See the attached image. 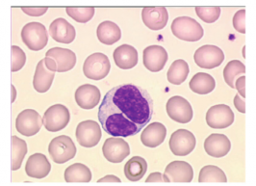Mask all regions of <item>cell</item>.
<instances>
[{
    "label": "cell",
    "mask_w": 256,
    "mask_h": 186,
    "mask_svg": "<svg viewBox=\"0 0 256 186\" xmlns=\"http://www.w3.org/2000/svg\"><path fill=\"white\" fill-rule=\"evenodd\" d=\"M154 110V99L146 89L133 84L118 85L104 96L98 120L111 136H133L150 122Z\"/></svg>",
    "instance_id": "cell-1"
},
{
    "label": "cell",
    "mask_w": 256,
    "mask_h": 186,
    "mask_svg": "<svg viewBox=\"0 0 256 186\" xmlns=\"http://www.w3.org/2000/svg\"><path fill=\"white\" fill-rule=\"evenodd\" d=\"M172 33L181 41L198 42L204 35L202 26L189 17H180L172 23Z\"/></svg>",
    "instance_id": "cell-2"
},
{
    "label": "cell",
    "mask_w": 256,
    "mask_h": 186,
    "mask_svg": "<svg viewBox=\"0 0 256 186\" xmlns=\"http://www.w3.org/2000/svg\"><path fill=\"white\" fill-rule=\"evenodd\" d=\"M22 39L29 50L38 51L44 49L48 43L46 26L40 23H29L22 30Z\"/></svg>",
    "instance_id": "cell-3"
},
{
    "label": "cell",
    "mask_w": 256,
    "mask_h": 186,
    "mask_svg": "<svg viewBox=\"0 0 256 186\" xmlns=\"http://www.w3.org/2000/svg\"><path fill=\"white\" fill-rule=\"evenodd\" d=\"M52 160L57 164H64L76 155L77 149L70 137L66 135L55 137L48 146Z\"/></svg>",
    "instance_id": "cell-4"
},
{
    "label": "cell",
    "mask_w": 256,
    "mask_h": 186,
    "mask_svg": "<svg viewBox=\"0 0 256 186\" xmlns=\"http://www.w3.org/2000/svg\"><path fill=\"white\" fill-rule=\"evenodd\" d=\"M111 63L109 58L100 52H96L88 56L83 65V73L92 80H102L109 75Z\"/></svg>",
    "instance_id": "cell-5"
},
{
    "label": "cell",
    "mask_w": 256,
    "mask_h": 186,
    "mask_svg": "<svg viewBox=\"0 0 256 186\" xmlns=\"http://www.w3.org/2000/svg\"><path fill=\"white\" fill-rule=\"evenodd\" d=\"M70 120V110L63 104L50 106L44 115L42 123L50 132H58L68 124Z\"/></svg>",
    "instance_id": "cell-6"
},
{
    "label": "cell",
    "mask_w": 256,
    "mask_h": 186,
    "mask_svg": "<svg viewBox=\"0 0 256 186\" xmlns=\"http://www.w3.org/2000/svg\"><path fill=\"white\" fill-rule=\"evenodd\" d=\"M76 136L80 146L88 149L94 148L100 143L102 137V128L96 122L87 120L77 125Z\"/></svg>",
    "instance_id": "cell-7"
},
{
    "label": "cell",
    "mask_w": 256,
    "mask_h": 186,
    "mask_svg": "<svg viewBox=\"0 0 256 186\" xmlns=\"http://www.w3.org/2000/svg\"><path fill=\"white\" fill-rule=\"evenodd\" d=\"M166 110L168 117L180 124H187L194 117L192 105L183 97L174 96L168 100Z\"/></svg>",
    "instance_id": "cell-8"
},
{
    "label": "cell",
    "mask_w": 256,
    "mask_h": 186,
    "mask_svg": "<svg viewBox=\"0 0 256 186\" xmlns=\"http://www.w3.org/2000/svg\"><path fill=\"white\" fill-rule=\"evenodd\" d=\"M42 124V118L38 112L33 109H26L18 115L16 128L18 133L24 136H34L40 130Z\"/></svg>",
    "instance_id": "cell-9"
},
{
    "label": "cell",
    "mask_w": 256,
    "mask_h": 186,
    "mask_svg": "<svg viewBox=\"0 0 256 186\" xmlns=\"http://www.w3.org/2000/svg\"><path fill=\"white\" fill-rule=\"evenodd\" d=\"M194 63L202 69H214L224 60V53L216 46L205 45L198 49L194 55Z\"/></svg>",
    "instance_id": "cell-10"
},
{
    "label": "cell",
    "mask_w": 256,
    "mask_h": 186,
    "mask_svg": "<svg viewBox=\"0 0 256 186\" xmlns=\"http://www.w3.org/2000/svg\"><path fill=\"white\" fill-rule=\"evenodd\" d=\"M196 140L191 131L178 129L170 138L168 146L172 152L176 156H186L196 148Z\"/></svg>",
    "instance_id": "cell-11"
},
{
    "label": "cell",
    "mask_w": 256,
    "mask_h": 186,
    "mask_svg": "<svg viewBox=\"0 0 256 186\" xmlns=\"http://www.w3.org/2000/svg\"><path fill=\"white\" fill-rule=\"evenodd\" d=\"M102 152L104 157L111 163H120L130 154L128 142L120 137H111L105 140Z\"/></svg>",
    "instance_id": "cell-12"
},
{
    "label": "cell",
    "mask_w": 256,
    "mask_h": 186,
    "mask_svg": "<svg viewBox=\"0 0 256 186\" xmlns=\"http://www.w3.org/2000/svg\"><path fill=\"white\" fill-rule=\"evenodd\" d=\"M234 122V113L226 104H218L210 107L206 113V123L216 129H222L230 126Z\"/></svg>",
    "instance_id": "cell-13"
},
{
    "label": "cell",
    "mask_w": 256,
    "mask_h": 186,
    "mask_svg": "<svg viewBox=\"0 0 256 186\" xmlns=\"http://www.w3.org/2000/svg\"><path fill=\"white\" fill-rule=\"evenodd\" d=\"M168 61L166 50L161 46H150L144 50L142 62L144 67L152 73L161 72Z\"/></svg>",
    "instance_id": "cell-14"
},
{
    "label": "cell",
    "mask_w": 256,
    "mask_h": 186,
    "mask_svg": "<svg viewBox=\"0 0 256 186\" xmlns=\"http://www.w3.org/2000/svg\"><path fill=\"white\" fill-rule=\"evenodd\" d=\"M142 20L144 25L152 30L163 29L168 21V14L165 7H144L142 11Z\"/></svg>",
    "instance_id": "cell-15"
},
{
    "label": "cell",
    "mask_w": 256,
    "mask_h": 186,
    "mask_svg": "<svg viewBox=\"0 0 256 186\" xmlns=\"http://www.w3.org/2000/svg\"><path fill=\"white\" fill-rule=\"evenodd\" d=\"M46 57L52 58L57 66L58 73H66L76 65V55L72 50L62 48H53L46 52Z\"/></svg>",
    "instance_id": "cell-16"
},
{
    "label": "cell",
    "mask_w": 256,
    "mask_h": 186,
    "mask_svg": "<svg viewBox=\"0 0 256 186\" xmlns=\"http://www.w3.org/2000/svg\"><path fill=\"white\" fill-rule=\"evenodd\" d=\"M230 141L228 137L226 136L224 134L213 133L205 139V151L208 155L212 157H224L230 152Z\"/></svg>",
    "instance_id": "cell-17"
},
{
    "label": "cell",
    "mask_w": 256,
    "mask_h": 186,
    "mask_svg": "<svg viewBox=\"0 0 256 186\" xmlns=\"http://www.w3.org/2000/svg\"><path fill=\"white\" fill-rule=\"evenodd\" d=\"M74 98L79 107L90 110L98 105L100 101V91L94 85L84 84L78 87Z\"/></svg>",
    "instance_id": "cell-18"
},
{
    "label": "cell",
    "mask_w": 256,
    "mask_h": 186,
    "mask_svg": "<svg viewBox=\"0 0 256 186\" xmlns=\"http://www.w3.org/2000/svg\"><path fill=\"white\" fill-rule=\"evenodd\" d=\"M164 174L170 182H191L194 178V170L188 162L172 161L168 164Z\"/></svg>",
    "instance_id": "cell-19"
},
{
    "label": "cell",
    "mask_w": 256,
    "mask_h": 186,
    "mask_svg": "<svg viewBox=\"0 0 256 186\" xmlns=\"http://www.w3.org/2000/svg\"><path fill=\"white\" fill-rule=\"evenodd\" d=\"M52 170V165L48 157L42 153L32 154L26 164V174L33 178H44Z\"/></svg>",
    "instance_id": "cell-20"
},
{
    "label": "cell",
    "mask_w": 256,
    "mask_h": 186,
    "mask_svg": "<svg viewBox=\"0 0 256 186\" xmlns=\"http://www.w3.org/2000/svg\"><path fill=\"white\" fill-rule=\"evenodd\" d=\"M50 34L58 43L70 44L76 37V28L63 18L53 21L50 26Z\"/></svg>",
    "instance_id": "cell-21"
},
{
    "label": "cell",
    "mask_w": 256,
    "mask_h": 186,
    "mask_svg": "<svg viewBox=\"0 0 256 186\" xmlns=\"http://www.w3.org/2000/svg\"><path fill=\"white\" fill-rule=\"evenodd\" d=\"M166 126L161 123L148 124L142 132L141 141L144 146L148 148H156L160 146L166 139Z\"/></svg>",
    "instance_id": "cell-22"
},
{
    "label": "cell",
    "mask_w": 256,
    "mask_h": 186,
    "mask_svg": "<svg viewBox=\"0 0 256 186\" xmlns=\"http://www.w3.org/2000/svg\"><path fill=\"white\" fill-rule=\"evenodd\" d=\"M115 64L122 70L134 68L139 61L138 51L130 45H122L116 49L113 53Z\"/></svg>",
    "instance_id": "cell-23"
},
{
    "label": "cell",
    "mask_w": 256,
    "mask_h": 186,
    "mask_svg": "<svg viewBox=\"0 0 256 186\" xmlns=\"http://www.w3.org/2000/svg\"><path fill=\"white\" fill-rule=\"evenodd\" d=\"M55 73L52 72L46 65L44 60L38 63L33 78V87L38 93H46L52 87Z\"/></svg>",
    "instance_id": "cell-24"
},
{
    "label": "cell",
    "mask_w": 256,
    "mask_h": 186,
    "mask_svg": "<svg viewBox=\"0 0 256 186\" xmlns=\"http://www.w3.org/2000/svg\"><path fill=\"white\" fill-rule=\"evenodd\" d=\"M96 36L100 43L112 46L122 38V31L118 25L110 21H105L98 26Z\"/></svg>",
    "instance_id": "cell-25"
},
{
    "label": "cell",
    "mask_w": 256,
    "mask_h": 186,
    "mask_svg": "<svg viewBox=\"0 0 256 186\" xmlns=\"http://www.w3.org/2000/svg\"><path fill=\"white\" fill-rule=\"evenodd\" d=\"M189 87L194 93L198 95H207L211 93L216 87V81L208 74L198 73L190 80Z\"/></svg>",
    "instance_id": "cell-26"
},
{
    "label": "cell",
    "mask_w": 256,
    "mask_h": 186,
    "mask_svg": "<svg viewBox=\"0 0 256 186\" xmlns=\"http://www.w3.org/2000/svg\"><path fill=\"white\" fill-rule=\"evenodd\" d=\"M148 171V163L141 156H133L124 166V174L130 181H139Z\"/></svg>",
    "instance_id": "cell-27"
},
{
    "label": "cell",
    "mask_w": 256,
    "mask_h": 186,
    "mask_svg": "<svg viewBox=\"0 0 256 186\" xmlns=\"http://www.w3.org/2000/svg\"><path fill=\"white\" fill-rule=\"evenodd\" d=\"M64 176L66 182H90L92 178L90 169L82 163L68 166L64 171Z\"/></svg>",
    "instance_id": "cell-28"
},
{
    "label": "cell",
    "mask_w": 256,
    "mask_h": 186,
    "mask_svg": "<svg viewBox=\"0 0 256 186\" xmlns=\"http://www.w3.org/2000/svg\"><path fill=\"white\" fill-rule=\"evenodd\" d=\"M189 72L190 70L188 63L182 59H178L170 65L166 77L170 83L174 85H180L187 79Z\"/></svg>",
    "instance_id": "cell-29"
},
{
    "label": "cell",
    "mask_w": 256,
    "mask_h": 186,
    "mask_svg": "<svg viewBox=\"0 0 256 186\" xmlns=\"http://www.w3.org/2000/svg\"><path fill=\"white\" fill-rule=\"evenodd\" d=\"M11 140H12L11 141L12 142L11 167H12V171H18L22 167L24 156L27 153V144L24 140L16 135H13Z\"/></svg>",
    "instance_id": "cell-30"
},
{
    "label": "cell",
    "mask_w": 256,
    "mask_h": 186,
    "mask_svg": "<svg viewBox=\"0 0 256 186\" xmlns=\"http://www.w3.org/2000/svg\"><path fill=\"white\" fill-rule=\"evenodd\" d=\"M246 73V66L239 60H232L224 69V78L230 87L235 88V81Z\"/></svg>",
    "instance_id": "cell-31"
},
{
    "label": "cell",
    "mask_w": 256,
    "mask_h": 186,
    "mask_svg": "<svg viewBox=\"0 0 256 186\" xmlns=\"http://www.w3.org/2000/svg\"><path fill=\"white\" fill-rule=\"evenodd\" d=\"M198 182H228V177L220 168L207 165L200 172Z\"/></svg>",
    "instance_id": "cell-32"
},
{
    "label": "cell",
    "mask_w": 256,
    "mask_h": 186,
    "mask_svg": "<svg viewBox=\"0 0 256 186\" xmlns=\"http://www.w3.org/2000/svg\"><path fill=\"white\" fill-rule=\"evenodd\" d=\"M66 14L77 23L86 24L90 22L94 16V8L92 7H68Z\"/></svg>",
    "instance_id": "cell-33"
},
{
    "label": "cell",
    "mask_w": 256,
    "mask_h": 186,
    "mask_svg": "<svg viewBox=\"0 0 256 186\" xmlns=\"http://www.w3.org/2000/svg\"><path fill=\"white\" fill-rule=\"evenodd\" d=\"M196 13L198 17L206 24H213L217 22L220 18V8L218 6H209V7L198 6L196 7Z\"/></svg>",
    "instance_id": "cell-34"
},
{
    "label": "cell",
    "mask_w": 256,
    "mask_h": 186,
    "mask_svg": "<svg viewBox=\"0 0 256 186\" xmlns=\"http://www.w3.org/2000/svg\"><path fill=\"white\" fill-rule=\"evenodd\" d=\"M11 51H12L11 71L12 73H16L24 67L26 63V52L18 46H12Z\"/></svg>",
    "instance_id": "cell-35"
},
{
    "label": "cell",
    "mask_w": 256,
    "mask_h": 186,
    "mask_svg": "<svg viewBox=\"0 0 256 186\" xmlns=\"http://www.w3.org/2000/svg\"><path fill=\"white\" fill-rule=\"evenodd\" d=\"M246 10H239L235 13L232 23H233V27L235 30H237L239 33L244 34L246 33Z\"/></svg>",
    "instance_id": "cell-36"
},
{
    "label": "cell",
    "mask_w": 256,
    "mask_h": 186,
    "mask_svg": "<svg viewBox=\"0 0 256 186\" xmlns=\"http://www.w3.org/2000/svg\"><path fill=\"white\" fill-rule=\"evenodd\" d=\"M22 12L30 17H40L48 12V7H22Z\"/></svg>",
    "instance_id": "cell-37"
},
{
    "label": "cell",
    "mask_w": 256,
    "mask_h": 186,
    "mask_svg": "<svg viewBox=\"0 0 256 186\" xmlns=\"http://www.w3.org/2000/svg\"><path fill=\"white\" fill-rule=\"evenodd\" d=\"M146 182H170V180L165 174L155 172L148 175V177L146 179Z\"/></svg>",
    "instance_id": "cell-38"
},
{
    "label": "cell",
    "mask_w": 256,
    "mask_h": 186,
    "mask_svg": "<svg viewBox=\"0 0 256 186\" xmlns=\"http://www.w3.org/2000/svg\"><path fill=\"white\" fill-rule=\"evenodd\" d=\"M235 88L238 90L239 96L241 98H246V76L242 75L235 81Z\"/></svg>",
    "instance_id": "cell-39"
},
{
    "label": "cell",
    "mask_w": 256,
    "mask_h": 186,
    "mask_svg": "<svg viewBox=\"0 0 256 186\" xmlns=\"http://www.w3.org/2000/svg\"><path fill=\"white\" fill-rule=\"evenodd\" d=\"M233 102H234V105H235V107H236V109L238 111L241 112L243 114L246 113V102H244L243 98H241L239 96V94L234 97V101Z\"/></svg>",
    "instance_id": "cell-40"
},
{
    "label": "cell",
    "mask_w": 256,
    "mask_h": 186,
    "mask_svg": "<svg viewBox=\"0 0 256 186\" xmlns=\"http://www.w3.org/2000/svg\"><path fill=\"white\" fill-rule=\"evenodd\" d=\"M98 182H122V180L114 174H108L98 179Z\"/></svg>",
    "instance_id": "cell-41"
},
{
    "label": "cell",
    "mask_w": 256,
    "mask_h": 186,
    "mask_svg": "<svg viewBox=\"0 0 256 186\" xmlns=\"http://www.w3.org/2000/svg\"><path fill=\"white\" fill-rule=\"evenodd\" d=\"M11 87H12V103L14 102V99L16 98V88L14 86L13 84L11 85Z\"/></svg>",
    "instance_id": "cell-42"
},
{
    "label": "cell",
    "mask_w": 256,
    "mask_h": 186,
    "mask_svg": "<svg viewBox=\"0 0 256 186\" xmlns=\"http://www.w3.org/2000/svg\"><path fill=\"white\" fill-rule=\"evenodd\" d=\"M244 49H246V47H244V49H243V57L244 58H246V54H244Z\"/></svg>",
    "instance_id": "cell-43"
}]
</instances>
